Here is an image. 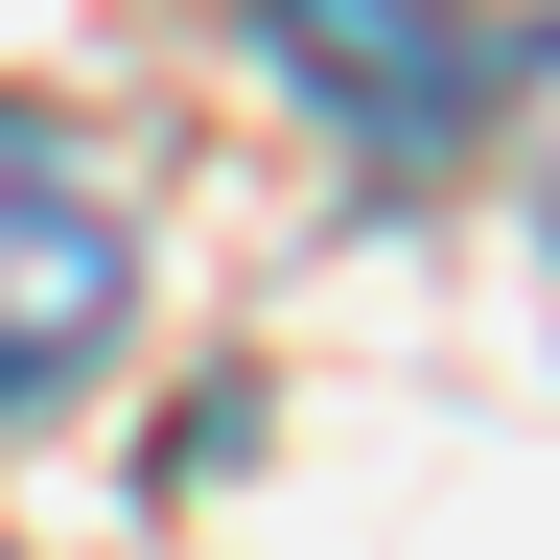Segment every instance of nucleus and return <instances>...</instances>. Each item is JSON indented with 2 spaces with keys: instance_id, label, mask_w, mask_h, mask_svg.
I'll return each instance as SVG.
<instances>
[{
  "instance_id": "obj_1",
  "label": "nucleus",
  "mask_w": 560,
  "mask_h": 560,
  "mask_svg": "<svg viewBox=\"0 0 560 560\" xmlns=\"http://www.w3.org/2000/svg\"><path fill=\"white\" fill-rule=\"evenodd\" d=\"M140 327V210L94 187L70 117H0V397H70Z\"/></svg>"
},
{
  "instance_id": "obj_2",
  "label": "nucleus",
  "mask_w": 560,
  "mask_h": 560,
  "mask_svg": "<svg viewBox=\"0 0 560 560\" xmlns=\"http://www.w3.org/2000/svg\"><path fill=\"white\" fill-rule=\"evenodd\" d=\"M257 47L304 70V94L374 140V164H444V140L490 117V47L444 24V0H257Z\"/></svg>"
},
{
  "instance_id": "obj_3",
  "label": "nucleus",
  "mask_w": 560,
  "mask_h": 560,
  "mask_svg": "<svg viewBox=\"0 0 560 560\" xmlns=\"http://www.w3.org/2000/svg\"><path fill=\"white\" fill-rule=\"evenodd\" d=\"M514 140H537V210H560V47L514 70Z\"/></svg>"
}]
</instances>
